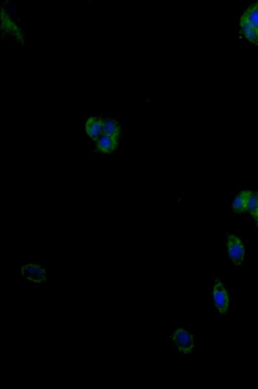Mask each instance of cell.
I'll list each match as a JSON object with an SVG mask.
<instances>
[{
  "mask_svg": "<svg viewBox=\"0 0 258 389\" xmlns=\"http://www.w3.org/2000/svg\"><path fill=\"white\" fill-rule=\"evenodd\" d=\"M226 246L228 257L235 265H240L245 258V248L241 240L235 235L227 236Z\"/></svg>",
  "mask_w": 258,
  "mask_h": 389,
  "instance_id": "1",
  "label": "cell"
},
{
  "mask_svg": "<svg viewBox=\"0 0 258 389\" xmlns=\"http://www.w3.org/2000/svg\"><path fill=\"white\" fill-rule=\"evenodd\" d=\"M213 296L219 313L221 315L227 313L230 306L229 296L224 285L218 278L215 279L214 283Z\"/></svg>",
  "mask_w": 258,
  "mask_h": 389,
  "instance_id": "2",
  "label": "cell"
},
{
  "mask_svg": "<svg viewBox=\"0 0 258 389\" xmlns=\"http://www.w3.org/2000/svg\"><path fill=\"white\" fill-rule=\"evenodd\" d=\"M170 337L180 352L188 354L193 351L194 348L193 335L184 329H176Z\"/></svg>",
  "mask_w": 258,
  "mask_h": 389,
  "instance_id": "3",
  "label": "cell"
},
{
  "mask_svg": "<svg viewBox=\"0 0 258 389\" xmlns=\"http://www.w3.org/2000/svg\"><path fill=\"white\" fill-rule=\"evenodd\" d=\"M2 30L5 33L14 37L18 41H23L21 28L12 18L9 12L1 8Z\"/></svg>",
  "mask_w": 258,
  "mask_h": 389,
  "instance_id": "4",
  "label": "cell"
},
{
  "mask_svg": "<svg viewBox=\"0 0 258 389\" xmlns=\"http://www.w3.org/2000/svg\"><path fill=\"white\" fill-rule=\"evenodd\" d=\"M21 272L23 277L33 282L39 283L45 280V270L38 264H26L22 267Z\"/></svg>",
  "mask_w": 258,
  "mask_h": 389,
  "instance_id": "5",
  "label": "cell"
},
{
  "mask_svg": "<svg viewBox=\"0 0 258 389\" xmlns=\"http://www.w3.org/2000/svg\"><path fill=\"white\" fill-rule=\"evenodd\" d=\"M104 118L100 116H91L87 120L85 128L89 137L96 141L102 135Z\"/></svg>",
  "mask_w": 258,
  "mask_h": 389,
  "instance_id": "6",
  "label": "cell"
},
{
  "mask_svg": "<svg viewBox=\"0 0 258 389\" xmlns=\"http://www.w3.org/2000/svg\"><path fill=\"white\" fill-rule=\"evenodd\" d=\"M253 191L244 190L240 191L233 199L232 208L234 212L242 214L247 212L248 204Z\"/></svg>",
  "mask_w": 258,
  "mask_h": 389,
  "instance_id": "7",
  "label": "cell"
},
{
  "mask_svg": "<svg viewBox=\"0 0 258 389\" xmlns=\"http://www.w3.org/2000/svg\"><path fill=\"white\" fill-rule=\"evenodd\" d=\"M98 151L102 154H109L113 152L118 145V138L102 135L96 141Z\"/></svg>",
  "mask_w": 258,
  "mask_h": 389,
  "instance_id": "8",
  "label": "cell"
},
{
  "mask_svg": "<svg viewBox=\"0 0 258 389\" xmlns=\"http://www.w3.org/2000/svg\"><path fill=\"white\" fill-rule=\"evenodd\" d=\"M240 22L244 23L258 31V1L250 5L243 12Z\"/></svg>",
  "mask_w": 258,
  "mask_h": 389,
  "instance_id": "9",
  "label": "cell"
},
{
  "mask_svg": "<svg viewBox=\"0 0 258 389\" xmlns=\"http://www.w3.org/2000/svg\"><path fill=\"white\" fill-rule=\"evenodd\" d=\"M121 129L120 124L115 119H104L102 135L118 138L121 133Z\"/></svg>",
  "mask_w": 258,
  "mask_h": 389,
  "instance_id": "10",
  "label": "cell"
},
{
  "mask_svg": "<svg viewBox=\"0 0 258 389\" xmlns=\"http://www.w3.org/2000/svg\"><path fill=\"white\" fill-rule=\"evenodd\" d=\"M242 33L250 42L257 44L258 41V31L249 25L242 22L239 23Z\"/></svg>",
  "mask_w": 258,
  "mask_h": 389,
  "instance_id": "11",
  "label": "cell"
},
{
  "mask_svg": "<svg viewBox=\"0 0 258 389\" xmlns=\"http://www.w3.org/2000/svg\"><path fill=\"white\" fill-rule=\"evenodd\" d=\"M256 206L255 207V209L251 215L254 218L256 224L257 225V226L258 227V191L256 192Z\"/></svg>",
  "mask_w": 258,
  "mask_h": 389,
  "instance_id": "12",
  "label": "cell"
},
{
  "mask_svg": "<svg viewBox=\"0 0 258 389\" xmlns=\"http://www.w3.org/2000/svg\"><path fill=\"white\" fill-rule=\"evenodd\" d=\"M256 45H258V41H257V44H256Z\"/></svg>",
  "mask_w": 258,
  "mask_h": 389,
  "instance_id": "13",
  "label": "cell"
}]
</instances>
